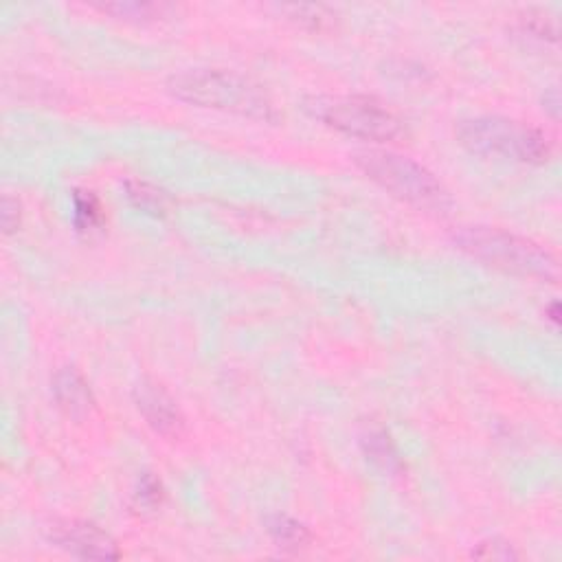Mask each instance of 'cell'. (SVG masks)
Listing matches in <instances>:
<instances>
[{
	"label": "cell",
	"mask_w": 562,
	"mask_h": 562,
	"mask_svg": "<svg viewBox=\"0 0 562 562\" xmlns=\"http://www.w3.org/2000/svg\"><path fill=\"white\" fill-rule=\"evenodd\" d=\"M523 29L530 31L532 36L543 38V40H558V20L554 16H549L547 11H527L521 18Z\"/></svg>",
	"instance_id": "cell-13"
},
{
	"label": "cell",
	"mask_w": 562,
	"mask_h": 562,
	"mask_svg": "<svg viewBox=\"0 0 562 562\" xmlns=\"http://www.w3.org/2000/svg\"><path fill=\"white\" fill-rule=\"evenodd\" d=\"M130 198L137 202L141 209H148V211H163L165 209V198L161 191L152 189L150 185L145 183H132L130 185Z\"/></svg>",
	"instance_id": "cell-14"
},
{
	"label": "cell",
	"mask_w": 562,
	"mask_h": 562,
	"mask_svg": "<svg viewBox=\"0 0 562 562\" xmlns=\"http://www.w3.org/2000/svg\"><path fill=\"white\" fill-rule=\"evenodd\" d=\"M367 453L372 455L374 462H378L382 468H393V464L398 462V457H396V453H393V448L389 444V437H385L382 433L369 437Z\"/></svg>",
	"instance_id": "cell-16"
},
{
	"label": "cell",
	"mask_w": 562,
	"mask_h": 562,
	"mask_svg": "<svg viewBox=\"0 0 562 562\" xmlns=\"http://www.w3.org/2000/svg\"><path fill=\"white\" fill-rule=\"evenodd\" d=\"M464 148L481 156H505L521 163H545L549 143L543 132L505 117H475L459 123Z\"/></svg>",
	"instance_id": "cell-4"
},
{
	"label": "cell",
	"mask_w": 562,
	"mask_h": 562,
	"mask_svg": "<svg viewBox=\"0 0 562 562\" xmlns=\"http://www.w3.org/2000/svg\"><path fill=\"white\" fill-rule=\"evenodd\" d=\"M134 402L141 411L152 429L167 437V440H178L185 433V418L181 409L176 407V402L170 398L161 385H156L152 380H143L141 385L134 389Z\"/></svg>",
	"instance_id": "cell-7"
},
{
	"label": "cell",
	"mask_w": 562,
	"mask_h": 562,
	"mask_svg": "<svg viewBox=\"0 0 562 562\" xmlns=\"http://www.w3.org/2000/svg\"><path fill=\"white\" fill-rule=\"evenodd\" d=\"M472 556L479 560H514L519 558V554L514 552V547L505 541H499V538H492V541L481 543Z\"/></svg>",
	"instance_id": "cell-15"
},
{
	"label": "cell",
	"mask_w": 562,
	"mask_h": 562,
	"mask_svg": "<svg viewBox=\"0 0 562 562\" xmlns=\"http://www.w3.org/2000/svg\"><path fill=\"white\" fill-rule=\"evenodd\" d=\"M20 222V205L18 200L5 196L3 198V229L5 233H14Z\"/></svg>",
	"instance_id": "cell-18"
},
{
	"label": "cell",
	"mask_w": 562,
	"mask_h": 562,
	"mask_svg": "<svg viewBox=\"0 0 562 562\" xmlns=\"http://www.w3.org/2000/svg\"><path fill=\"white\" fill-rule=\"evenodd\" d=\"M455 244L479 262L505 273L554 281L558 262L541 246L519 235L492 227H464L457 231Z\"/></svg>",
	"instance_id": "cell-2"
},
{
	"label": "cell",
	"mask_w": 562,
	"mask_h": 562,
	"mask_svg": "<svg viewBox=\"0 0 562 562\" xmlns=\"http://www.w3.org/2000/svg\"><path fill=\"white\" fill-rule=\"evenodd\" d=\"M306 108L325 126L341 130L350 137L385 143L402 134L400 119L365 97H314Z\"/></svg>",
	"instance_id": "cell-5"
},
{
	"label": "cell",
	"mask_w": 562,
	"mask_h": 562,
	"mask_svg": "<svg viewBox=\"0 0 562 562\" xmlns=\"http://www.w3.org/2000/svg\"><path fill=\"white\" fill-rule=\"evenodd\" d=\"M93 7L121 20H139V22L172 18L178 11V7L172 3H139V0H123V3H104Z\"/></svg>",
	"instance_id": "cell-10"
},
{
	"label": "cell",
	"mask_w": 562,
	"mask_h": 562,
	"mask_svg": "<svg viewBox=\"0 0 562 562\" xmlns=\"http://www.w3.org/2000/svg\"><path fill=\"white\" fill-rule=\"evenodd\" d=\"M75 224L84 233L99 231L104 224V213H101L99 202L91 191H77L75 194Z\"/></svg>",
	"instance_id": "cell-11"
},
{
	"label": "cell",
	"mask_w": 562,
	"mask_h": 562,
	"mask_svg": "<svg viewBox=\"0 0 562 562\" xmlns=\"http://www.w3.org/2000/svg\"><path fill=\"white\" fill-rule=\"evenodd\" d=\"M266 532L271 534L275 545L286 552H299L306 549L312 541L310 530L288 514H271L266 519Z\"/></svg>",
	"instance_id": "cell-9"
},
{
	"label": "cell",
	"mask_w": 562,
	"mask_h": 562,
	"mask_svg": "<svg viewBox=\"0 0 562 562\" xmlns=\"http://www.w3.org/2000/svg\"><path fill=\"white\" fill-rule=\"evenodd\" d=\"M170 93L187 104L233 112V115L275 121L277 112L273 101L262 91L260 86L244 80V77L216 71V69H198L174 75L167 82Z\"/></svg>",
	"instance_id": "cell-1"
},
{
	"label": "cell",
	"mask_w": 562,
	"mask_h": 562,
	"mask_svg": "<svg viewBox=\"0 0 562 562\" xmlns=\"http://www.w3.org/2000/svg\"><path fill=\"white\" fill-rule=\"evenodd\" d=\"M284 14L290 16V20L299 22V25L308 27V29H317L321 31L325 25H330L332 18H336L334 11H330L328 7L321 5H288L281 7Z\"/></svg>",
	"instance_id": "cell-12"
},
{
	"label": "cell",
	"mask_w": 562,
	"mask_h": 562,
	"mask_svg": "<svg viewBox=\"0 0 562 562\" xmlns=\"http://www.w3.org/2000/svg\"><path fill=\"white\" fill-rule=\"evenodd\" d=\"M53 393L60 407L69 413L71 418H84V415L91 413L95 407L91 387H88V382L82 378V374H77L73 367H64L55 374Z\"/></svg>",
	"instance_id": "cell-8"
},
{
	"label": "cell",
	"mask_w": 562,
	"mask_h": 562,
	"mask_svg": "<svg viewBox=\"0 0 562 562\" xmlns=\"http://www.w3.org/2000/svg\"><path fill=\"white\" fill-rule=\"evenodd\" d=\"M137 497L143 505H148V508H154V505H159L161 499H163V486H161V481L152 477V475H145L141 479V486H139V492H137Z\"/></svg>",
	"instance_id": "cell-17"
},
{
	"label": "cell",
	"mask_w": 562,
	"mask_h": 562,
	"mask_svg": "<svg viewBox=\"0 0 562 562\" xmlns=\"http://www.w3.org/2000/svg\"><path fill=\"white\" fill-rule=\"evenodd\" d=\"M354 163L389 194L420 209L442 211L451 205L448 191L437 178L409 156L387 150H363Z\"/></svg>",
	"instance_id": "cell-3"
},
{
	"label": "cell",
	"mask_w": 562,
	"mask_h": 562,
	"mask_svg": "<svg viewBox=\"0 0 562 562\" xmlns=\"http://www.w3.org/2000/svg\"><path fill=\"white\" fill-rule=\"evenodd\" d=\"M51 541L77 558L84 560H119L121 552L104 530L86 521H58L49 530Z\"/></svg>",
	"instance_id": "cell-6"
},
{
	"label": "cell",
	"mask_w": 562,
	"mask_h": 562,
	"mask_svg": "<svg viewBox=\"0 0 562 562\" xmlns=\"http://www.w3.org/2000/svg\"><path fill=\"white\" fill-rule=\"evenodd\" d=\"M543 108L552 115L554 119L560 117V93H558V88H549V91L545 93L543 97Z\"/></svg>",
	"instance_id": "cell-19"
}]
</instances>
